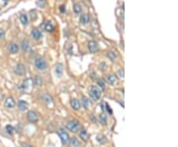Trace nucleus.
Here are the masks:
<instances>
[{"instance_id": "f257e3e1", "label": "nucleus", "mask_w": 178, "mask_h": 147, "mask_svg": "<svg viewBox=\"0 0 178 147\" xmlns=\"http://www.w3.org/2000/svg\"><path fill=\"white\" fill-rule=\"evenodd\" d=\"M66 128L68 130L71 131L73 133L78 132L81 128V126H80V122L76 119H71V121H68L66 122Z\"/></svg>"}, {"instance_id": "f03ea898", "label": "nucleus", "mask_w": 178, "mask_h": 147, "mask_svg": "<svg viewBox=\"0 0 178 147\" xmlns=\"http://www.w3.org/2000/svg\"><path fill=\"white\" fill-rule=\"evenodd\" d=\"M89 95H90L91 99L93 101H97V100H99L101 98L102 91L98 86H91L89 88Z\"/></svg>"}, {"instance_id": "7ed1b4c3", "label": "nucleus", "mask_w": 178, "mask_h": 147, "mask_svg": "<svg viewBox=\"0 0 178 147\" xmlns=\"http://www.w3.org/2000/svg\"><path fill=\"white\" fill-rule=\"evenodd\" d=\"M35 66L38 70L44 71V70H47V68H48V63H47V61L44 60V58H42V57H38V58L35 60Z\"/></svg>"}, {"instance_id": "20e7f679", "label": "nucleus", "mask_w": 178, "mask_h": 147, "mask_svg": "<svg viewBox=\"0 0 178 147\" xmlns=\"http://www.w3.org/2000/svg\"><path fill=\"white\" fill-rule=\"evenodd\" d=\"M59 137H61V141H62V143H63V144H68V143H69L70 137H69L68 133L66 132L64 128H59Z\"/></svg>"}, {"instance_id": "39448f33", "label": "nucleus", "mask_w": 178, "mask_h": 147, "mask_svg": "<svg viewBox=\"0 0 178 147\" xmlns=\"http://www.w3.org/2000/svg\"><path fill=\"white\" fill-rule=\"evenodd\" d=\"M27 119H28V121L30 122H37L39 121V115L34 111H30L27 113Z\"/></svg>"}, {"instance_id": "423d86ee", "label": "nucleus", "mask_w": 178, "mask_h": 147, "mask_svg": "<svg viewBox=\"0 0 178 147\" xmlns=\"http://www.w3.org/2000/svg\"><path fill=\"white\" fill-rule=\"evenodd\" d=\"M14 72L16 73L17 75H20V76H22V75H24L26 73V68L25 66H24V64L22 63H18L16 66H15L14 68Z\"/></svg>"}, {"instance_id": "0eeeda50", "label": "nucleus", "mask_w": 178, "mask_h": 147, "mask_svg": "<svg viewBox=\"0 0 178 147\" xmlns=\"http://www.w3.org/2000/svg\"><path fill=\"white\" fill-rule=\"evenodd\" d=\"M7 50H8V52H10V53H12V54H15V53H17L18 52H19L20 48H19V46H18V44H16V43H10V44H8V46H7Z\"/></svg>"}, {"instance_id": "6e6552de", "label": "nucleus", "mask_w": 178, "mask_h": 147, "mask_svg": "<svg viewBox=\"0 0 178 147\" xmlns=\"http://www.w3.org/2000/svg\"><path fill=\"white\" fill-rule=\"evenodd\" d=\"M31 36H32V38L34 40H36V41H39V40L42 39L43 34H42V32L39 29H33V30L31 31Z\"/></svg>"}, {"instance_id": "1a4fd4ad", "label": "nucleus", "mask_w": 178, "mask_h": 147, "mask_svg": "<svg viewBox=\"0 0 178 147\" xmlns=\"http://www.w3.org/2000/svg\"><path fill=\"white\" fill-rule=\"evenodd\" d=\"M88 46V50L90 52H96L98 50V48H99V46H98V43L95 41H90L87 44Z\"/></svg>"}, {"instance_id": "9d476101", "label": "nucleus", "mask_w": 178, "mask_h": 147, "mask_svg": "<svg viewBox=\"0 0 178 147\" xmlns=\"http://www.w3.org/2000/svg\"><path fill=\"white\" fill-rule=\"evenodd\" d=\"M30 46H31V44H30V42H29V40L23 39V41H22V43H21L22 50H23L24 52H29V50H30Z\"/></svg>"}, {"instance_id": "9b49d317", "label": "nucleus", "mask_w": 178, "mask_h": 147, "mask_svg": "<svg viewBox=\"0 0 178 147\" xmlns=\"http://www.w3.org/2000/svg\"><path fill=\"white\" fill-rule=\"evenodd\" d=\"M15 105H16L15 100L13 99L12 97L7 98V99L5 100V103H4V106H5V108H7V109H13L15 107Z\"/></svg>"}, {"instance_id": "f8f14e48", "label": "nucleus", "mask_w": 178, "mask_h": 147, "mask_svg": "<svg viewBox=\"0 0 178 147\" xmlns=\"http://www.w3.org/2000/svg\"><path fill=\"white\" fill-rule=\"evenodd\" d=\"M55 75H57V77H59V78H61L62 76V73H63V65H62L61 63H57V65H55Z\"/></svg>"}, {"instance_id": "ddd939ff", "label": "nucleus", "mask_w": 178, "mask_h": 147, "mask_svg": "<svg viewBox=\"0 0 178 147\" xmlns=\"http://www.w3.org/2000/svg\"><path fill=\"white\" fill-rule=\"evenodd\" d=\"M80 23L83 24V25H87V24L90 23V16L86 13L84 14H81L80 16Z\"/></svg>"}, {"instance_id": "4468645a", "label": "nucleus", "mask_w": 178, "mask_h": 147, "mask_svg": "<svg viewBox=\"0 0 178 147\" xmlns=\"http://www.w3.org/2000/svg\"><path fill=\"white\" fill-rule=\"evenodd\" d=\"M28 103L25 101H23V100H20L19 102H18V109H19L21 112H25V111L28 109Z\"/></svg>"}, {"instance_id": "2eb2a0df", "label": "nucleus", "mask_w": 178, "mask_h": 147, "mask_svg": "<svg viewBox=\"0 0 178 147\" xmlns=\"http://www.w3.org/2000/svg\"><path fill=\"white\" fill-rule=\"evenodd\" d=\"M80 132H79V136H80V138H81V140H83V141H88L89 140V133L86 131L85 130H79Z\"/></svg>"}, {"instance_id": "dca6fc26", "label": "nucleus", "mask_w": 178, "mask_h": 147, "mask_svg": "<svg viewBox=\"0 0 178 147\" xmlns=\"http://www.w3.org/2000/svg\"><path fill=\"white\" fill-rule=\"evenodd\" d=\"M72 147H81V142H80L79 139H77L76 137H72V138L69 139V143Z\"/></svg>"}, {"instance_id": "f3484780", "label": "nucleus", "mask_w": 178, "mask_h": 147, "mask_svg": "<svg viewBox=\"0 0 178 147\" xmlns=\"http://www.w3.org/2000/svg\"><path fill=\"white\" fill-rule=\"evenodd\" d=\"M107 82L110 85H115L116 82H117V76L114 74H108L107 75Z\"/></svg>"}, {"instance_id": "a211bd4d", "label": "nucleus", "mask_w": 178, "mask_h": 147, "mask_svg": "<svg viewBox=\"0 0 178 147\" xmlns=\"http://www.w3.org/2000/svg\"><path fill=\"white\" fill-rule=\"evenodd\" d=\"M70 106H71V108L73 109V110H75V111H78L79 109H80V103H79V101L77 99H72L70 101Z\"/></svg>"}, {"instance_id": "6ab92c4d", "label": "nucleus", "mask_w": 178, "mask_h": 147, "mask_svg": "<svg viewBox=\"0 0 178 147\" xmlns=\"http://www.w3.org/2000/svg\"><path fill=\"white\" fill-rule=\"evenodd\" d=\"M81 104H82V106H83L85 109H90L91 108V102H90V100H89L87 97H82Z\"/></svg>"}, {"instance_id": "aec40b11", "label": "nucleus", "mask_w": 178, "mask_h": 147, "mask_svg": "<svg viewBox=\"0 0 178 147\" xmlns=\"http://www.w3.org/2000/svg\"><path fill=\"white\" fill-rule=\"evenodd\" d=\"M20 21H21V23L23 24L24 26H27L29 24L28 15H27L26 13H23V14H21V15H20Z\"/></svg>"}, {"instance_id": "412c9836", "label": "nucleus", "mask_w": 178, "mask_h": 147, "mask_svg": "<svg viewBox=\"0 0 178 147\" xmlns=\"http://www.w3.org/2000/svg\"><path fill=\"white\" fill-rule=\"evenodd\" d=\"M33 82H34V84L36 86L40 87L43 85V78H42L40 75H36L34 77V80H33Z\"/></svg>"}, {"instance_id": "4be33fe9", "label": "nucleus", "mask_w": 178, "mask_h": 147, "mask_svg": "<svg viewBox=\"0 0 178 147\" xmlns=\"http://www.w3.org/2000/svg\"><path fill=\"white\" fill-rule=\"evenodd\" d=\"M73 11H74V13H75L76 15L81 14V12H82V6L80 5L79 3H75L74 5H73Z\"/></svg>"}, {"instance_id": "5701e85b", "label": "nucleus", "mask_w": 178, "mask_h": 147, "mask_svg": "<svg viewBox=\"0 0 178 147\" xmlns=\"http://www.w3.org/2000/svg\"><path fill=\"white\" fill-rule=\"evenodd\" d=\"M43 100H44V103H46L47 105L53 104V98L51 97L50 95H48V94H46V95L43 96Z\"/></svg>"}, {"instance_id": "b1692460", "label": "nucleus", "mask_w": 178, "mask_h": 147, "mask_svg": "<svg viewBox=\"0 0 178 147\" xmlns=\"http://www.w3.org/2000/svg\"><path fill=\"white\" fill-rule=\"evenodd\" d=\"M97 85L101 89H105L106 88V81L104 79H102V78H100V79L97 80Z\"/></svg>"}, {"instance_id": "393cba45", "label": "nucleus", "mask_w": 178, "mask_h": 147, "mask_svg": "<svg viewBox=\"0 0 178 147\" xmlns=\"http://www.w3.org/2000/svg\"><path fill=\"white\" fill-rule=\"evenodd\" d=\"M107 55H108V57L111 60H115V59L117 58V53H116V52H114V50H109Z\"/></svg>"}, {"instance_id": "a878e982", "label": "nucleus", "mask_w": 178, "mask_h": 147, "mask_svg": "<svg viewBox=\"0 0 178 147\" xmlns=\"http://www.w3.org/2000/svg\"><path fill=\"white\" fill-rule=\"evenodd\" d=\"M99 121L101 122V124H103V126H106L107 124V117L105 113H101V115H99Z\"/></svg>"}, {"instance_id": "bb28decb", "label": "nucleus", "mask_w": 178, "mask_h": 147, "mask_svg": "<svg viewBox=\"0 0 178 147\" xmlns=\"http://www.w3.org/2000/svg\"><path fill=\"white\" fill-rule=\"evenodd\" d=\"M44 29H46V31H48V32H53V30H55V27L51 22H48V23L44 25Z\"/></svg>"}, {"instance_id": "cd10ccee", "label": "nucleus", "mask_w": 178, "mask_h": 147, "mask_svg": "<svg viewBox=\"0 0 178 147\" xmlns=\"http://www.w3.org/2000/svg\"><path fill=\"white\" fill-rule=\"evenodd\" d=\"M97 141L99 142V143H101V144H104V143H106V137L104 136V135H102V134H99V135H97Z\"/></svg>"}, {"instance_id": "c85d7f7f", "label": "nucleus", "mask_w": 178, "mask_h": 147, "mask_svg": "<svg viewBox=\"0 0 178 147\" xmlns=\"http://www.w3.org/2000/svg\"><path fill=\"white\" fill-rule=\"evenodd\" d=\"M5 130H6V132H7L8 134H13V132H14V128H13L12 126H10V124L6 126Z\"/></svg>"}, {"instance_id": "c756f323", "label": "nucleus", "mask_w": 178, "mask_h": 147, "mask_svg": "<svg viewBox=\"0 0 178 147\" xmlns=\"http://www.w3.org/2000/svg\"><path fill=\"white\" fill-rule=\"evenodd\" d=\"M17 89L20 91H25L27 89V85H26V82H24V83H21L19 84V85L17 86Z\"/></svg>"}, {"instance_id": "7c9ffc66", "label": "nucleus", "mask_w": 178, "mask_h": 147, "mask_svg": "<svg viewBox=\"0 0 178 147\" xmlns=\"http://www.w3.org/2000/svg\"><path fill=\"white\" fill-rule=\"evenodd\" d=\"M37 5L39 6V7H44V5H46V1H44V0H38Z\"/></svg>"}, {"instance_id": "2f4dec72", "label": "nucleus", "mask_w": 178, "mask_h": 147, "mask_svg": "<svg viewBox=\"0 0 178 147\" xmlns=\"http://www.w3.org/2000/svg\"><path fill=\"white\" fill-rule=\"evenodd\" d=\"M4 37H5V30L0 28V40H3Z\"/></svg>"}, {"instance_id": "473e14b6", "label": "nucleus", "mask_w": 178, "mask_h": 147, "mask_svg": "<svg viewBox=\"0 0 178 147\" xmlns=\"http://www.w3.org/2000/svg\"><path fill=\"white\" fill-rule=\"evenodd\" d=\"M118 76L120 78H124V69H120L118 71Z\"/></svg>"}, {"instance_id": "72a5a7b5", "label": "nucleus", "mask_w": 178, "mask_h": 147, "mask_svg": "<svg viewBox=\"0 0 178 147\" xmlns=\"http://www.w3.org/2000/svg\"><path fill=\"white\" fill-rule=\"evenodd\" d=\"M106 67H107V65L104 62H102L101 64H100V69H101L102 71H104V70H106Z\"/></svg>"}, {"instance_id": "f704fd0d", "label": "nucleus", "mask_w": 178, "mask_h": 147, "mask_svg": "<svg viewBox=\"0 0 178 147\" xmlns=\"http://www.w3.org/2000/svg\"><path fill=\"white\" fill-rule=\"evenodd\" d=\"M22 147H34V146L30 145V144H23V145H22Z\"/></svg>"}, {"instance_id": "c9c22d12", "label": "nucleus", "mask_w": 178, "mask_h": 147, "mask_svg": "<svg viewBox=\"0 0 178 147\" xmlns=\"http://www.w3.org/2000/svg\"><path fill=\"white\" fill-rule=\"evenodd\" d=\"M61 12H64V7H63V6H61Z\"/></svg>"}, {"instance_id": "e433bc0d", "label": "nucleus", "mask_w": 178, "mask_h": 147, "mask_svg": "<svg viewBox=\"0 0 178 147\" xmlns=\"http://www.w3.org/2000/svg\"><path fill=\"white\" fill-rule=\"evenodd\" d=\"M0 10H1V7H0Z\"/></svg>"}]
</instances>
